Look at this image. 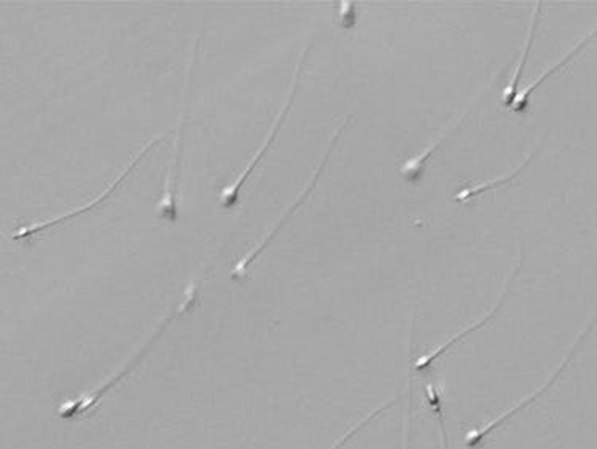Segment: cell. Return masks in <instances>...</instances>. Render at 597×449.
<instances>
[{
  "label": "cell",
  "mask_w": 597,
  "mask_h": 449,
  "mask_svg": "<svg viewBox=\"0 0 597 449\" xmlns=\"http://www.w3.org/2000/svg\"><path fill=\"white\" fill-rule=\"evenodd\" d=\"M196 290H198V282L193 281L192 284L187 287V290H185L184 300L180 301L179 305H177V308L172 311L171 316L164 317L163 321H161V324L158 325L157 330L152 333V336H150L149 340L142 344L141 348H139V351L134 352L133 356L126 360V364L123 365V367L118 368L114 375L109 376L106 381H102L101 384H98V386L94 387V389H91L90 392L80 395L79 399L77 400H67V402H64L63 405L58 408L59 416L64 419L74 418V416H77V414L85 413V411L93 408L94 405L99 402V399H101L102 395L106 394L109 389H112V387H114L118 381H121V378H123L126 373H129V371L133 370L137 360H141L142 357H144L145 352L149 351L153 341L157 340L158 336H160V333L163 332L164 328H166V325H168L172 319H176L177 316L184 314L185 311H188V309L192 308L193 303H195L196 300Z\"/></svg>",
  "instance_id": "1"
},
{
  "label": "cell",
  "mask_w": 597,
  "mask_h": 449,
  "mask_svg": "<svg viewBox=\"0 0 597 449\" xmlns=\"http://www.w3.org/2000/svg\"><path fill=\"white\" fill-rule=\"evenodd\" d=\"M346 123H348V118H346V120H344V122L341 123V125L335 129V134H333L332 141H330V145H328L327 152L324 153V157H322V161H320L319 163V168L316 169V172H314L313 177L309 179L308 184H306V187L303 188V192H301L300 195L297 196V200L293 201L292 206L287 207V209H285V211L282 212V215L281 217H279L278 222L274 223V227L271 228V230L268 231V233H266L265 236H263L262 241H260V243L258 244H255L254 249L250 250L249 254L244 255V257H242L241 260H239V262L236 263L235 270H233V278H242V276L246 274L247 268H249L250 263L254 262L255 258H257L258 255L262 254V250L265 249L266 244L270 243L271 239L274 238V235L278 233L279 228H281L282 225H284V223L287 222V219H289L290 215H292L293 212L297 211L298 206H301V203H303V201H305L306 198H308V195L309 193H311V190H313V188L316 187L317 180H319V176L320 174H322V169L325 168V164H327L328 157H330V153H332L333 147H335V142L338 141V137H340L341 131H343L344 126H346Z\"/></svg>",
  "instance_id": "2"
},
{
  "label": "cell",
  "mask_w": 597,
  "mask_h": 449,
  "mask_svg": "<svg viewBox=\"0 0 597 449\" xmlns=\"http://www.w3.org/2000/svg\"><path fill=\"white\" fill-rule=\"evenodd\" d=\"M306 53H308V48L303 51V55H301L300 61L297 64V71H295V75H293V83L292 88L289 91V98L285 101L284 107H282L281 112H279L278 117L274 120L273 126H271L270 133L266 136L265 142H263L262 147L255 152L254 157L250 160V163L247 164L246 168L242 169L241 174L236 177L230 185H228L225 190H223L222 195H220V203H222L223 207H231L233 204L238 201V193L241 190L242 185L246 182L247 177L250 176V172L254 171L255 166H257L260 161H262L263 155H265L266 150L270 149L271 144H273L274 137L278 134L279 128H281V123L284 122L285 115L289 112L290 106H292L293 98H295V91H297L298 80H300L301 69H303V63H305Z\"/></svg>",
  "instance_id": "3"
},
{
  "label": "cell",
  "mask_w": 597,
  "mask_h": 449,
  "mask_svg": "<svg viewBox=\"0 0 597 449\" xmlns=\"http://www.w3.org/2000/svg\"><path fill=\"white\" fill-rule=\"evenodd\" d=\"M163 139V136L157 137V139H153L152 142L145 145L144 149L139 152V155L133 158V160L129 161L128 168L125 171L121 172L120 176L114 180V184H110L109 187L106 188V192L101 193L98 198H94L90 204H86V206L79 207V209H74V211L66 212V214L58 215L55 219L50 220H43V222L39 223H32V225H28V227L20 228V230L15 231V235H13V239H21L26 238V236L36 235V233H40V231L47 230V228L55 227L58 223L64 222V220H69L71 217H77V215L83 214V212H88L93 209L94 206H98V204L104 203V201L109 198L110 193H114L118 187H120L121 182L123 180L128 179L129 174L134 171L136 168L137 163L142 160V158L149 153L150 149H153L158 142Z\"/></svg>",
  "instance_id": "4"
},
{
  "label": "cell",
  "mask_w": 597,
  "mask_h": 449,
  "mask_svg": "<svg viewBox=\"0 0 597 449\" xmlns=\"http://www.w3.org/2000/svg\"><path fill=\"white\" fill-rule=\"evenodd\" d=\"M588 328L590 327H585L583 328L582 333H578L577 340H575L574 344H572V348H570L569 354H567L566 359L562 360V364L559 365L558 368H556L555 373H553V375H551L550 378H548L547 381H545V383H543L542 386H540L539 389H537V391H534L531 395H527V397H524V399L521 400V402H519L518 405H515V407L510 408V410L500 414V416H497L496 419H492V421L488 422V424H484V426L478 427V429L470 430L469 434L465 435V445L469 446V448H475V446H477L478 443L483 442L484 438L488 437V435L491 434L492 430L497 429V427L499 426H502V424H504L505 421H508V419L512 418V416H515V414L518 413L519 410H523V408L529 407V405H531V403L534 402V400L537 399L539 395H542L543 392L547 391L548 387H550L551 384L555 383L556 378H558L559 376V373H561V371L564 370V368H566V365L569 364L570 359L574 357L575 349H577L578 343L582 341L583 335H585V333L588 332Z\"/></svg>",
  "instance_id": "5"
},
{
  "label": "cell",
  "mask_w": 597,
  "mask_h": 449,
  "mask_svg": "<svg viewBox=\"0 0 597 449\" xmlns=\"http://www.w3.org/2000/svg\"><path fill=\"white\" fill-rule=\"evenodd\" d=\"M521 265H523V260H519L518 265H516L515 268V273H513L512 278L508 279L507 286H505L504 292H502V295H500V300L497 301L496 306H494V308H492L488 314H484L480 321L475 322V324L465 328V330H462V332L457 333V335H454L453 338H449L448 341H445V343L441 344V346L435 348L434 351L427 352V354H424V356L419 357V359L414 362V370H426L429 365L434 364V360H437L441 354H445V352L448 351L451 346H454V344L459 343V341H461L462 338H465V336L470 335V333L477 332V330H480V328H483L484 325L488 324L492 317L496 316V313H499V309L502 308V305H504L505 298H507L508 292H510V289H512L513 281H515L516 276H518V271L519 268H521Z\"/></svg>",
  "instance_id": "6"
},
{
  "label": "cell",
  "mask_w": 597,
  "mask_h": 449,
  "mask_svg": "<svg viewBox=\"0 0 597 449\" xmlns=\"http://www.w3.org/2000/svg\"><path fill=\"white\" fill-rule=\"evenodd\" d=\"M596 37L597 28H594L593 31L588 32V34H586V36L580 40V43H577V45H575V47L572 48V50H570L569 53H567V55L561 59V61H558V63L548 67L547 71L540 75L539 79L532 80V82L529 83V85H527L526 88L521 91V93H518V96H516L515 104H513L512 107L513 112H524V110L527 109V102H529L531 94L534 93V91L537 90L542 83L547 82L550 77H553L556 72L561 71L562 67H566L567 64H569L570 61L575 58V56L580 55V53L583 51V48H585L586 45L591 42V40L596 39Z\"/></svg>",
  "instance_id": "7"
},
{
  "label": "cell",
  "mask_w": 597,
  "mask_h": 449,
  "mask_svg": "<svg viewBox=\"0 0 597 449\" xmlns=\"http://www.w3.org/2000/svg\"><path fill=\"white\" fill-rule=\"evenodd\" d=\"M540 10H542V2H539V5L535 8L534 18H532L531 28L527 32V40L524 43L523 53H521V58H519L518 64H516V71L512 75V80H510V83H508L507 88L504 90V104L508 109H512L516 96H518L519 80L523 77L524 66H526L527 58H529L532 45H534L535 32H537V26H539Z\"/></svg>",
  "instance_id": "8"
},
{
  "label": "cell",
  "mask_w": 597,
  "mask_h": 449,
  "mask_svg": "<svg viewBox=\"0 0 597 449\" xmlns=\"http://www.w3.org/2000/svg\"><path fill=\"white\" fill-rule=\"evenodd\" d=\"M470 112H472V110H467V112H464L461 117H457L456 120H454V122L448 126V129H446L445 133L438 137V141L434 142V145H430L429 149L424 150V152L419 153V155H416V157L406 161L402 168H400L402 176H405L408 180L418 179V177L421 176V171L424 169V164L427 163V160L434 155V152H437L441 142H445L446 139H448V134L451 133L453 129H457L459 126H461V123L464 122L465 118L469 117Z\"/></svg>",
  "instance_id": "9"
},
{
  "label": "cell",
  "mask_w": 597,
  "mask_h": 449,
  "mask_svg": "<svg viewBox=\"0 0 597 449\" xmlns=\"http://www.w3.org/2000/svg\"><path fill=\"white\" fill-rule=\"evenodd\" d=\"M535 155H537V150H534V153H531L523 163L519 164L518 168L513 169V171L507 172L505 176L496 177V179L488 180V182H484V184H477L473 185V187L464 188L461 192L457 193L454 198L459 203H467V201L472 200L475 196L481 195L483 192H489V190H496L497 187L500 185L507 184V182H513L516 177L524 171V169L532 163L534 160Z\"/></svg>",
  "instance_id": "10"
},
{
  "label": "cell",
  "mask_w": 597,
  "mask_h": 449,
  "mask_svg": "<svg viewBox=\"0 0 597 449\" xmlns=\"http://www.w3.org/2000/svg\"><path fill=\"white\" fill-rule=\"evenodd\" d=\"M394 402L395 399H391L389 400V402L383 403V405H379V407L376 408V410L371 411V413L367 414L365 418L360 419V421L357 422L356 426H352L351 429H349L348 432H346V434H344L343 437L340 438V440H336L335 445H333L330 449L343 448V446L346 445V443H348L349 440H351V438L354 437V435H356L360 429H363V427L367 426L368 422H370L371 419H375L376 416H378V414L381 413V411L387 410V408L391 407L392 403Z\"/></svg>",
  "instance_id": "11"
},
{
  "label": "cell",
  "mask_w": 597,
  "mask_h": 449,
  "mask_svg": "<svg viewBox=\"0 0 597 449\" xmlns=\"http://www.w3.org/2000/svg\"><path fill=\"white\" fill-rule=\"evenodd\" d=\"M402 449H410V435H408V424L403 416Z\"/></svg>",
  "instance_id": "12"
}]
</instances>
